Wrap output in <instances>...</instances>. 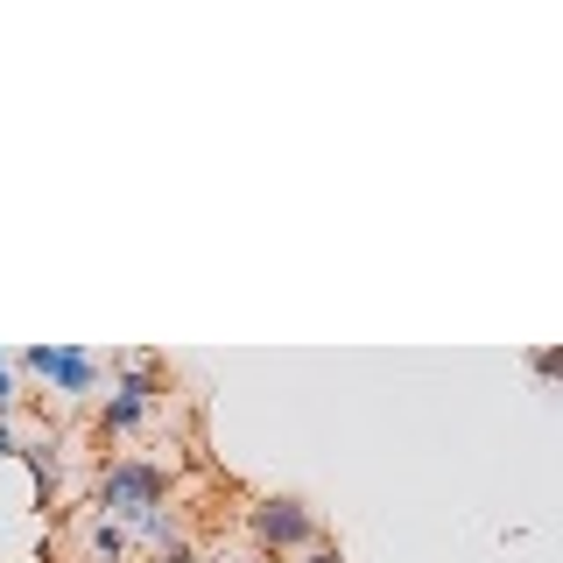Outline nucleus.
Masks as SVG:
<instances>
[{
	"mask_svg": "<svg viewBox=\"0 0 563 563\" xmlns=\"http://www.w3.org/2000/svg\"><path fill=\"white\" fill-rule=\"evenodd\" d=\"M254 536L268 550H317V515L303 500H289V493H275V500L254 507Z\"/></svg>",
	"mask_w": 563,
	"mask_h": 563,
	"instance_id": "4",
	"label": "nucleus"
},
{
	"mask_svg": "<svg viewBox=\"0 0 563 563\" xmlns=\"http://www.w3.org/2000/svg\"><path fill=\"white\" fill-rule=\"evenodd\" d=\"M22 366H29V374H43L57 395H92V387H99V360H92V352H78V345H29Z\"/></svg>",
	"mask_w": 563,
	"mask_h": 563,
	"instance_id": "3",
	"label": "nucleus"
},
{
	"mask_svg": "<svg viewBox=\"0 0 563 563\" xmlns=\"http://www.w3.org/2000/svg\"><path fill=\"white\" fill-rule=\"evenodd\" d=\"M163 465H148V457H113L106 465V479H99V507H106V521H120V528H148V521H163Z\"/></svg>",
	"mask_w": 563,
	"mask_h": 563,
	"instance_id": "1",
	"label": "nucleus"
},
{
	"mask_svg": "<svg viewBox=\"0 0 563 563\" xmlns=\"http://www.w3.org/2000/svg\"><path fill=\"white\" fill-rule=\"evenodd\" d=\"M120 366V380H113V401H106V437H128V430H141V422H148V409H155V395H163V374H155L148 360H113Z\"/></svg>",
	"mask_w": 563,
	"mask_h": 563,
	"instance_id": "2",
	"label": "nucleus"
},
{
	"mask_svg": "<svg viewBox=\"0 0 563 563\" xmlns=\"http://www.w3.org/2000/svg\"><path fill=\"white\" fill-rule=\"evenodd\" d=\"M14 401H22V395H14V374H0V422H8V409H14Z\"/></svg>",
	"mask_w": 563,
	"mask_h": 563,
	"instance_id": "6",
	"label": "nucleus"
},
{
	"mask_svg": "<svg viewBox=\"0 0 563 563\" xmlns=\"http://www.w3.org/2000/svg\"><path fill=\"white\" fill-rule=\"evenodd\" d=\"M0 374H8V352H0Z\"/></svg>",
	"mask_w": 563,
	"mask_h": 563,
	"instance_id": "9",
	"label": "nucleus"
},
{
	"mask_svg": "<svg viewBox=\"0 0 563 563\" xmlns=\"http://www.w3.org/2000/svg\"><path fill=\"white\" fill-rule=\"evenodd\" d=\"M85 550H92L99 563H120V556H128V528H120V521H92V536H85Z\"/></svg>",
	"mask_w": 563,
	"mask_h": 563,
	"instance_id": "5",
	"label": "nucleus"
},
{
	"mask_svg": "<svg viewBox=\"0 0 563 563\" xmlns=\"http://www.w3.org/2000/svg\"><path fill=\"white\" fill-rule=\"evenodd\" d=\"M303 563H339V556H331V550H310V556H303Z\"/></svg>",
	"mask_w": 563,
	"mask_h": 563,
	"instance_id": "8",
	"label": "nucleus"
},
{
	"mask_svg": "<svg viewBox=\"0 0 563 563\" xmlns=\"http://www.w3.org/2000/svg\"><path fill=\"white\" fill-rule=\"evenodd\" d=\"M14 451H22V437H14L8 422H0V457H14Z\"/></svg>",
	"mask_w": 563,
	"mask_h": 563,
	"instance_id": "7",
	"label": "nucleus"
}]
</instances>
